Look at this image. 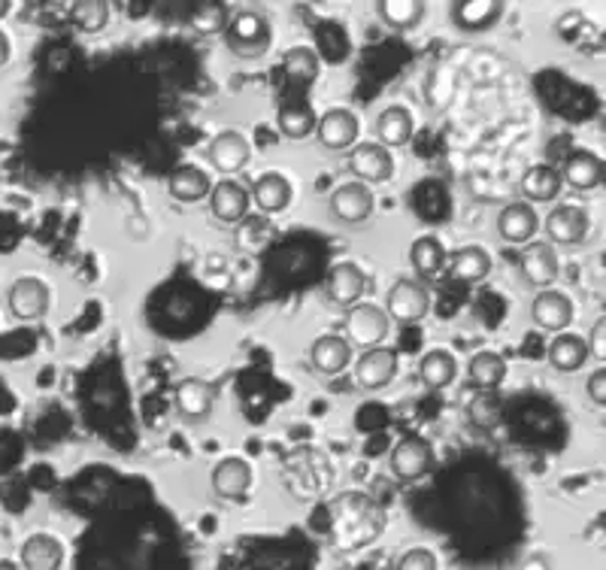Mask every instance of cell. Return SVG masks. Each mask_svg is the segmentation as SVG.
<instances>
[{
    "instance_id": "ac0fdd59",
    "label": "cell",
    "mask_w": 606,
    "mask_h": 570,
    "mask_svg": "<svg viewBox=\"0 0 606 570\" xmlns=\"http://www.w3.org/2000/svg\"><path fill=\"white\" fill-rule=\"evenodd\" d=\"M310 367L322 377H340L352 367V346L349 340L337 331H324L312 340L310 346Z\"/></svg>"
},
{
    "instance_id": "2e32d148",
    "label": "cell",
    "mask_w": 606,
    "mask_h": 570,
    "mask_svg": "<svg viewBox=\"0 0 606 570\" xmlns=\"http://www.w3.org/2000/svg\"><path fill=\"white\" fill-rule=\"evenodd\" d=\"M252 464L240 459V455H228V459H222V462L213 467V474H210V489L216 498L222 501H242L249 489H252Z\"/></svg>"
},
{
    "instance_id": "9a60e30c",
    "label": "cell",
    "mask_w": 606,
    "mask_h": 570,
    "mask_svg": "<svg viewBox=\"0 0 606 570\" xmlns=\"http://www.w3.org/2000/svg\"><path fill=\"white\" fill-rule=\"evenodd\" d=\"M394 377H397V349L391 346L367 349L355 361V382L364 392H382Z\"/></svg>"
},
{
    "instance_id": "484cf974",
    "label": "cell",
    "mask_w": 606,
    "mask_h": 570,
    "mask_svg": "<svg viewBox=\"0 0 606 570\" xmlns=\"http://www.w3.org/2000/svg\"><path fill=\"white\" fill-rule=\"evenodd\" d=\"M445 271H449V276H452L455 283L476 285L483 283L485 276L491 273V256H488V249H483V246H461V249H455V252L449 256Z\"/></svg>"
},
{
    "instance_id": "44dd1931",
    "label": "cell",
    "mask_w": 606,
    "mask_h": 570,
    "mask_svg": "<svg viewBox=\"0 0 606 570\" xmlns=\"http://www.w3.org/2000/svg\"><path fill=\"white\" fill-rule=\"evenodd\" d=\"M213 186L216 182L198 164H179L167 177V194L174 198L176 204H201L213 194Z\"/></svg>"
},
{
    "instance_id": "ba28073f",
    "label": "cell",
    "mask_w": 606,
    "mask_h": 570,
    "mask_svg": "<svg viewBox=\"0 0 606 570\" xmlns=\"http://www.w3.org/2000/svg\"><path fill=\"white\" fill-rule=\"evenodd\" d=\"M7 307L19 322H40L52 307V292L40 276H19L7 292Z\"/></svg>"
},
{
    "instance_id": "4316f807",
    "label": "cell",
    "mask_w": 606,
    "mask_h": 570,
    "mask_svg": "<svg viewBox=\"0 0 606 570\" xmlns=\"http://www.w3.org/2000/svg\"><path fill=\"white\" fill-rule=\"evenodd\" d=\"M22 568L25 570H61L64 568V544L52 534H31L22 544Z\"/></svg>"
},
{
    "instance_id": "60d3db41",
    "label": "cell",
    "mask_w": 606,
    "mask_h": 570,
    "mask_svg": "<svg viewBox=\"0 0 606 570\" xmlns=\"http://www.w3.org/2000/svg\"><path fill=\"white\" fill-rule=\"evenodd\" d=\"M585 343H589V358H594V361H606V316H601V319L594 322L592 331H589V337H585Z\"/></svg>"
},
{
    "instance_id": "5bb4252c",
    "label": "cell",
    "mask_w": 606,
    "mask_h": 570,
    "mask_svg": "<svg viewBox=\"0 0 606 570\" xmlns=\"http://www.w3.org/2000/svg\"><path fill=\"white\" fill-rule=\"evenodd\" d=\"M592 216L580 204H558L546 216V237L552 246H580L589 237Z\"/></svg>"
},
{
    "instance_id": "7c38bea8",
    "label": "cell",
    "mask_w": 606,
    "mask_h": 570,
    "mask_svg": "<svg viewBox=\"0 0 606 570\" xmlns=\"http://www.w3.org/2000/svg\"><path fill=\"white\" fill-rule=\"evenodd\" d=\"M519 271L525 276L527 285H534L539 292L552 288L558 273H561V261H558V249L549 240H534L522 249L519 259Z\"/></svg>"
},
{
    "instance_id": "ee69618b",
    "label": "cell",
    "mask_w": 606,
    "mask_h": 570,
    "mask_svg": "<svg viewBox=\"0 0 606 570\" xmlns=\"http://www.w3.org/2000/svg\"><path fill=\"white\" fill-rule=\"evenodd\" d=\"M10 58H13V46H10V37L0 31V68L10 64Z\"/></svg>"
},
{
    "instance_id": "52a82bcc",
    "label": "cell",
    "mask_w": 606,
    "mask_h": 570,
    "mask_svg": "<svg viewBox=\"0 0 606 570\" xmlns=\"http://www.w3.org/2000/svg\"><path fill=\"white\" fill-rule=\"evenodd\" d=\"M358 134H361V122L358 116L346 107H334L319 116L316 124V140L324 152H352L358 146Z\"/></svg>"
},
{
    "instance_id": "9c48e42d",
    "label": "cell",
    "mask_w": 606,
    "mask_h": 570,
    "mask_svg": "<svg viewBox=\"0 0 606 570\" xmlns=\"http://www.w3.org/2000/svg\"><path fill=\"white\" fill-rule=\"evenodd\" d=\"M346 170L364 186H382L394 177V155L382 143H358L346 158Z\"/></svg>"
},
{
    "instance_id": "836d02e7",
    "label": "cell",
    "mask_w": 606,
    "mask_h": 570,
    "mask_svg": "<svg viewBox=\"0 0 606 570\" xmlns=\"http://www.w3.org/2000/svg\"><path fill=\"white\" fill-rule=\"evenodd\" d=\"M319 70H322V61H319V55L312 52L310 46H292V49L283 52L285 80L295 82L300 88H307V85L319 80Z\"/></svg>"
},
{
    "instance_id": "d6a6232c",
    "label": "cell",
    "mask_w": 606,
    "mask_h": 570,
    "mask_svg": "<svg viewBox=\"0 0 606 570\" xmlns=\"http://www.w3.org/2000/svg\"><path fill=\"white\" fill-rule=\"evenodd\" d=\"M316 124H319V116L307 100H288L276 109V128L288 140H304V136L316 134Z\"/></svg>"
},
{
    "instance_id": "d4e9b609",
    "label": "cell",
    "mask_w": 606,
    "mask_h": 570,
    "mask_svg": "<svg viewBox=\"0 0 606 570\" xmlns=\"http://www.w3.org/2000/svg\"><path fill=\"white\" fill-rule=\"evenodd\" d=\"M249 191H252V201H256L258 210H261V213H268V216H273V213H285L288 204H292V194H295L288 177L280 174V170H268V174H261V177L252 182V189Z\"/></svg>"
},
{
    "instance_id": "603a6c76",
    "label": "cell",
    "mask_w": 606,
    "mask_h": 570,
    "mask_svg": "<svg viewBox=\"0 0 606 570\" xmlns=\"http://www.w3.org/2000/svg\"><path fill=\"white\" fill-rule=\"evenodd\" d=\"M565 189V177L561 170L552 167V164H534L527 167V174L519 182V191H522V201L527 204H552L555 198Z\"/></svg>"
},
{
    "instance_id": "7a4b0ae2",
    "label": "cell",
    "mask_w": 606,
    "mask_h": 570,
    "mask_svg": "<svg viewBox=\"0 0 606 570\" xmlns=\"http://www.w3.org/2000/svg\"><path fill=\"white\" fill-rule=\"evenodd\" d=\"M391 331V319L385 307H379V304H355L346 310L343 316V337L349 340L352 349H377V346H385V337H389Z\"/></svg>"
},
{
    "instance_id": "7402d4cb",
    "label": "cell",
    "mask_w": 606,
    "mask_h": 570,
    "mask_svg": "<svg viewBox=\"0 0 606 570\" xmlns=\"http://www.w3.org/2000/svg\"><path fill=\"white\" fill-rule=\"evenodd\" d=\"M409 264L416 271V280H421V283L440 280L445 273V264H449V252H445L443 240L437 234L416 237L413 246H409Z\"/></svg>"
},
{
    "instance_id": "8d00e7d4",
    "label": "cell",
    "mask_w": 606,
    "mask_h": 570,
    "mask_svg": "<svg viewBox=\"0 0 606 570\" xmlns=\"http://www.w3.org/2000/svg\"><path fill=\"white\" fill-rule=\"evenodd\" d=\"M109 15H112V7L104 0H80L70 7V22L82 34H100L109 25Z\"/></svg>"
},
{
    "instance_id": "6da1fadb",
    "label": "cell",
    "mask_w": 606,
    "mask_h": 570,
    "mask_svg": "<svg viewBox=\"0 0 606 570\" xmlns=\"http://www.w3.org/2000/svg\"><path fill=\"white\" fill-rule=\"evenodd\" d=\"M273 31H270L268 15L252 7H242L230 15L228 31H225V46L237 58H261L270 49Z\"/></svg>"
},
{
    "instance_id": "f1b7e54d",
    "label": "cell",
    "mask_w": 606,
    "mask_h": 570,
    "mask_svg": "<svg viewBox=\"0 0 606 570\" xmlns=\"http://www.w3.org/2000/svg\"><path fill=\"white\" fill-rule=\"evenodd\" d=\"M500 15H503V7L495 0H464L452 7V25L467 34H479V31L498 25Z\"/></svg>"
},
{
    "instance_id": "cb8c5ba5",
    "label": "cell",
    "mask_w": 606,
    "mask_h": 570,
    "mask_svg": "<svg viewBox=\"0 0 606 570\" xmlns=\"http://www.w3.org/2000/svg\"><path fill=\"white\" fill-rule=\"evenodd\" d=\"M416 134V119L404 104H391L377 116V143L385 150H401Z\"/></svg>"
},
{
    "instance_id": "4fadbf2b",
    "label": "cell",
    "mask_w": 606,
    "mask_h": 570,
    "mask_svg": "<svg viewBox=\"0 0 606 570\" xmlns=\"http://www.w3.org/2000/svg\"><path fill=\"white\" fill-rule=\"evenodd\" d=\"M249 206H252V191L242 186L240 179H218L210 194V213L222 225H240L249 218Z\"/></svg>"
},
{
    "instance_id": "4dcf8cb0",
    "label": "cell",
    "mask_w": 606,
    "mask_h": 570,
    "mask_svg": "<svg viewBox=\"0 0 606 570\" xmlns=\"http://www.w3.org/2000/svg\"><path fill=\"white\" fill-rule=\"evenodd\" d=\"M418 380L425 382L428 389L433 392H440L445 385H452L455 377H459V361H455V355L449 353V349H431V353H425L418 358Z\"/></svg>"
},
{
    "instance_id": "3957f363",
    "label": "cell",
    "mask_w": 606,
    "mask_h": 570,
    "mask_svg": "<svg viewBox=\"0 0 606 570\" xmlns=\"http://www.w3.org/2000/svg\"><path fill=\"white\" fill-rule=\"evenodd\" d=\"M431 307V288H428V283L416 280V276H397L391 283L389 295H385V312H389L391 322H397V325H418V322H425Z\"/></svg>"
},
{
    "instance_id": "b9f144b4",
    "label": "cell",
    "mask_w": 606,
    "mask_h": 570,
    "mask_svg": "<svg viewBox=\"0 0 606 570\" xmlns=\"http://www.w3.org/2000/svg\"><path fill=\"white\" fill-rule=\"evenodd\" d=\"M124 234H128V240H134V244H146L148 237H152V222H148L143 213H128V216H124Z\"/></svg>"
},
{
    "instance_id": "e575fe53",
    "label": "cell",
    "mask_w": 606,
    "mask_h": 570,
    "mask_svg": "<svg viewBox=\"0 0 606 570\" xmlns=\"http://www.w3.org/2000/svg\"><path fill=\"white\" fill-rule=\"evenodd\" d=\"M377 13L391 31H413V27L425 22L428 7L421 0H382L377 7Z\"/></svg>"
},
{
    "instance_id": "5b68a950",
    "label": "cell",
    "mask_w": 606,
    "mask_h": 570,
    "mask_svg": "<svg viewBox=\"0 0 606 570\" xmlns=\"http://www.w3.org/2000/svg\"><path fill=\"white\" fill-rule=\"evenodd\" d=\"M328 210H331L334 222L358 228L364 222H370L373 213H377V194H373L370 186H364L358 179H346V182H340L337 189L331 191Z\"/></svg>"
},
{
    "instance_id": "ab89813d",
    "label": "cell",
    "mask_w": 606,
    "mask_h": 570,
    "mask_svg": "<svg viewBox=\"0 0 606 570\" xmlns=\"http://www.w3.org/2000/svg\"><path fill=\"white\" fill-rule=\"evenodd\" d=\"M585 397L592 401L594 407L606 409V367H597L585 377Z\"/></svg>"
},
{
    "instance_id": "74e56055",
    "label": "cell",
    "mask_w": 606,
    "mask_h": 570,
    "mask_svg": "<svg viewBox=\"0 0 606 570\" xmlns=\"http://www.w3.org/2000/svg\"><path fill=\"white\" fill-rule=\"evenodd\" d=\"M467 416L476 428H491L498 421V397L491 392H479L467 407Z\"/></svg>"
},
{
    "instance_id": "f35d334b",
    "label": "cell",
    "mask_w": 606,
    "mask_h": 570,
    "mask_svg": "<svg viewBox=\"0 0 606 570\" xmlns=\"http://www.w3.org/2000/svg\"><path fill=\"white\" fill-rule=\"evenodd\" d=\"M394 570H437V556H433V549L413 546V549H406L404 556L397 558Z\"/></svg>"
},
{
    "instance_id": "30bf717a",
    "label": "cell",
    "mask_w": 606,
    "mask_h": 570,
    "mask_svg": "<svg viewBox=\"0 0 606 570\" xmlns=\"http://www.w3.org/2000/svg\"><path fill=\"white\" fill-rule=\"evenodd\" d=\"M249 158H252V146H249L246 134L234 131V128L218 131V134L210 140V146H206V162H210L213 170L222 174V179L240 174L242 167L249 164Z\"/></svg>"
},
{
    "instance_id": "f546056e",
    "label": "cell",
    "mask_w": 606,
    "mask_h": 570,
    "mask_svg": "<svg viewBox=\"0 0 606 570\" xmlns=\"http://www.w3.org/2000/svg\"><path fill=\"white\" fill-rule=\"evenodd\" d=\"M561 177H565V182L570 189L589 191L594 189V186H601V179H604V164H601V158H597L594 152L577 150L567 155Z\"/></svg>"
},
{
    "instance_id": "83f0119b",
    "label": "cell",
    "mask_w": 606,
    "mask_h": 570,
    "mask_svg": "<svg viewBox=\"0 0 606 570\" xmlns=\"http://www.w3.org/2000/svg\"><path fill=\"white\" fill-rule=\"evenodd\" d=\"M546 361L558 373H577L589 361V343L580 334H573V331L567 334L565 331V334L552 337L549 349H546Z\"/></svg>"
},
{
    "instance_id": "d590c367",
    "label": "cell",
    "mask_w": 606,
    "mask_h": 570,
    "mask_svg": "<svg viewBox=\"0 0 606 570\" xmlns=\"http://www.w3.org/2000/svg\"><path fill=\"white\" fill-rule=\"evenodd\" d=\"M230 15L234 13H230L228 3H198V7H191L189 25L201 37H218V34L225 37Z\"/></svg>"
},
{
    "instance_id": "8992f818",
    "label": "cell",
    "mask_w": 606,
    "mask_h": 570,
    "mask_svg": "<svg viewBox=\"0 0 606 570\" xmlns=\"http://www.w3.org/2000/svg\"><path fill=\"white\" fill-rule=\"evenodd\" d=\"M389 467L394 479L413 483V479L425 476L433 467V447L418 435L401 437L389 452Z\"/></svg>"
},
{
    "instance_id": "1f68e13d",
    "label": "cell",
    "mask_w": 606,
    "mask_h": 570,
    "mask_svg": "<svg viewBox=\"0 0 606 570\" xmlns=\"http://www.w3.org/2000/svg\"><path fill=\"white\" fill-rule=\"evenodd\" d=\"M507 377V361L495 349H483L467 361V380L476 392H495Z\"/></svg>"
},
{
    "instance_id": "ffe728a7",
    "label": "cell",
    "mask_w": 606,
    "mask_h": 570,
    "mask_svg": "<svg viewBox=\"0 0 606 570\" xmlns=\"http://www.w3.org/2000/svg\"><path fill=\"white\" fill-rule=\"evenodd\" d=\"M174 404L176 413L186 421L210 419L213 407H216V389L206 380H201V377H189V380H182L176 385Z\"/></svg>"
},
{
    "instance_id": "277c9868",
    "label": "cell",
    "mask_w": 606,
    "mask_h": 570,
    "mask_svg": "<svg viewBox=\"0 0 606 570\" xmlns=\"http://www.w3.org/2000/svg\"><path fill=\"white\" fill-rule=\"evenodd\" d=\"M382 510L364 495H343L337 501V525L349 534V544H367L382 531Z\"/></svg>"
},
{
    "instance_id": "d6986e66",
    "label": "cell",
    "mask_w": 606,
    "mask_h": 570,
    "mask_svg": "<svg viewBox=\"0 0 606 570\" xmlns=\"http://www.w3.org/2000/svg\"><path fill=\"white\" fill-rule=\"evenodd\" d=\"M539 231V216L534 206L527 201H512L498 213V234L512 246H522L525 249L527 244H534V237Z\"/></svg>"
},
{
    "instance_id": "7bdbcfd3",
    "label": "cell",
    "mask_w": 606,
    "mask_h": 570,
    "mask_svg": "<svg viewBox=\"0 0 606 570\" xmlns=\"http://www.w3.org/2000/svg\"><path fill=\"white\" fill-rule=\"evenodd\" d=\"M519 570H552V558L546 556V553H534V556H527Z\"/></svg>"
},
{
    "instance_id": "f6af8a7d",
    "label": "cell",
    "mask_w": 606,
    "mask_h": 570,
    "mask_svg": "<svg viewBox=\"0 0 606 570\" xmlns=\"http://www.w3.org/2000/svg\"><path fill=\"white\" fill-rule=\"evenodd\" d=\"M10 10H13V3H7V0H0V19H3V15L10 13Z\"/></svg>"
},
{
    "instance_id": "8fae6325",
    "label": "cell",
    "mask_w": 606,
    "mask_h": 570,
    "mask_svg": "<svg viewBox=\"0 0 606 570\" xmlns=\"http://www.w3.org/2000/svg\"><path fill=\"white\" fill-rule=\"evenodd\" d=\"M531 319H534V325L539 331L565 334L567 328L573 325V319H577V304L567 298L565 292L546 288V292H537V298L531 300Z\"/></svg>"
},
{
    "instance_id": "e0dca14e",
    "label": "cell",
    "mask_w": 606,
    "mask_h": 570,
    "mask_svg": "<svg viewBox=\"0 0 606 570\" xmlns=\"http://www.w3.org/2000/svg\"><path fill=\"white\" fill-rule=\"evenodd\" d=\"M364 292H367V273H364L355 261H337V264L328 271L324 295H328L331 304L349 310L355 304H361Z\"/></svg>"
}]
</instances>
